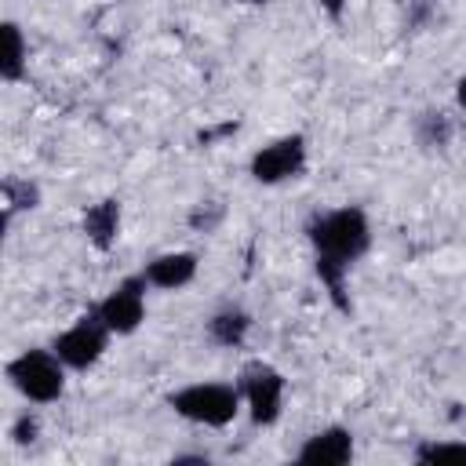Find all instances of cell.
Returning a JSON list of instances; mask_svg holds the SVG:
<instances>
[{
  "instance_id": "6da1fadb",
  "label": "cell",
  "mask_w": 466,
  "mask_h": 466,
  "mask_svg": "<svg viewBox=\"0 0 466 466\" xmlns=\"http://www.w3.org/2000/svg\"><path fill=\"white\" fill-rule=\"evenodd\" d=\"M306 240L313 248V262L353 269V262H360L368 255V248H371L368 211L357 208V204L313 211L309 222H306Z\"/></svg>"
},
{
  "instance_id": "7a4b0ae2",
  "label": "cell",
  "mask_w": 466,
  "mask_h": 466,
  "mask_svg": "<svg viewBox=\"0 0 466 466\" xmlns=\"http://www.w3.org/2000/svg\"><path fill=\"white\" fill-rule=\"evenodd\" d=\"M240 386L237 382H189L167 393V408L197 426L222 430L240 415Z\"/></svg>"
},
{
  "instance_id": "3957f363",
  "label": "cell",
  "mask_w": 466,
  "mask_h": 466,
  "mask_svg": "<svg viewBox=\"0 0 466 466\" xmlns=\"http://www.w3.org/2000/svg\"><path fill=\"white\" fill-rule=\"evenodd\" d=\"M66 364L55 350H44V346H29L22 350L18 357L7 360L4 375L7 382L29 400V404H55L62 393H66Z\"/></svg>"
},
{
  "instance_id": "277c9868",
  "label": "cell",
  "mask_w": 466,
  "mask_h": 466,
  "mask_svg": "<svg viewBox=\"0 0 466 466\" xmlns=\"http://www.w3.org/2000/svg\"><path fill=\"white\" fill-rule=\"evenodd\" d=\"M237 386H240V397H244L255 426H273L280 419L288 379L269 360H248L237 375Z\"/></svg>"
},
{
  "instance_id": "5b68a950",
  "label": "cell",
  "mask_w": 466,
  "mask_h": 466,
  "mask_svg": "<svg viewBox=\"0 0 466 466\" xmlns=\"http://www.w3.org/2000/svg\"><path fill=\"white\" fill-rule=\"evenodd\" d=\"M109 335L113 331L106 328L98 309H87L84 317H76V324H69L62 335H55L51 350L62 357V364L69 371H87V368H95L102 360V353L109 346Z\"/></svg>"
},
{
  "instance_id": "8992f818",
  "label": "cell",
  "mask_w": 466,
  "mask_h": 466,
  "mask_svg": "<svg viewBox=\"0 0 466 466\" xmlns=\"http://www.w3.org/2000/svg\"><path fill=\"white\" fill-rule=\"evenodd\" d=\"M302 167H306V135H299V131L258 146L248 164V171L258 186H280L288 178H299Z\"/></svg>"
},
{
  "instance_id": "52a82bcc",
  "label": "cell",
  "mask_w": 466,
  "mask_h": 466,
  "mask_svg": "<svg viewBox=\"0 0 466 466\" xmlns=\"http://www.w3.org/2000/svg\"><path fill=\"white\" fill-rule=\"evenodd\" d=\"M146 277L142 273H131V277H124L95 309H98V317L106 320V328L113 331V335H131V331H138L142 328V320H146Z\"/></svg>"
},
{
  "instance_id": "ba28073f",
  "label": "cell",
  "mask_w": 466,
  "mask_h": 466,
  "mask_svg": "<svg viewBox=\"0 0 466 466\" xmlns=\"http://www.w3.org/2000/svg\"><path fill=\"white\" fill-rule=\"evenodd\" d=\"M350 459H353V433L346 426H324L309 433L295 451V462L302 466H346Z\"/></svg>"
},
{
  "instance_id": "9c48e42d",
  "label": "cell",
  "mask_w": 466,
  "mask_h": 466,
  "mask_svg": "<svg viewBox=\"0 0 466 466\" xmlns=\"http://www.w3.org/2000/svg\"><path fill=\"white\" fill-rule=\"evenodd\" d=\"M200 269V258L197 251H164L157 258H149L142 266V277L149 288H160V291H178L186 288Z\"/></svg>"
},
{
  "instance_id": "30bf717a",
  "label": "cell",
  "mask_w": 466,
  "mask_h": 466,
  "mask_svg": "<svg viewBox=\"0 0 466 466\" xmlns=\"http://www.w3.org/2000/svg\"><path fill=\"white\" fill-rule=\"evenodd\" d=\"M84 237L95 251H109L120 237V200L116 197H106V200H95L87 204L84 211Z\"/></svg>"
},
{
  "instance_id": "8fae6325",
  "label": "cell",
  "mask_w": 466,
  "mask_h": 466,
  "mask_svg": "<svg viewBox=\"0 0 466 466\" xmlns=\"http://www.w3.org/2000/svg\"><path fill=\"white\" fill-rule=\"evenodd\" d=\"M248 331H251V313H244L240 306H226L208 317V339L222 350H240Z\"/></svg>"
},
{
  "instance_id": "7c38bea8",
  "label": "cell",
  "mask_w": 466,
  "mask_h": 466,
  "mask_svg": "<svg viewBox=\"0 0 466 466\" xmlns=\"http://www.w3.org/2000/svg\"><path fill=\"white\" fill-rule=\"evenodd\" d=\"M411 135L415 142L426 149V153H444L451 146V135H455V124L444 109H422L415 120H411Z\"/></svg>"
},
{
  "instance_id": "4fadbf2b",
  "label": "cell",
  "mask_w": 466,
  "mask_h": 466,
  "mask_svg": "<svg viewBox=\"0 0 466 466\" xmlns=\"http://www.w3.org/2000/svg\"><path fill=\"white\" fill-rule=\"evenodd\" d=\"M4 36V55H0V80L4 84H18L25 73V36L18 29V22H4L0 25Z\"/></svg>"
},
{
  "instance_id": "5bb4252c",
  "label": "cell",
  "mask_w": 466,
  "mask_h": 466,
  "mask_svg": "<svg viewBox=\"0 0 466 466\" xmlns=\"http://www.w3.org/2000/svg\"><path fill=\"white\" fill-rule=\"evenodd\" d=\"M411 459L422 466H441V462H466V441H419L411 448Z\"/></svg>"
},
{
  "instance_id": "9a60e30c",
  "label": "cell",
  "mask_w": 466,
  "mask_h": 466,
  "mask_svg": "<svg viewBox=\"0 0 466 466\" xmlns=\"http://www.w3.org/2000/svg\"><path fill=\"white\" fill-rule=\"evenodd\" d=\"M0 193H4V208L7 211H33V208H40V186L29 182V178H4Z\"/></svg>"
},
{
  "instance_id": "2e32d148",
  "label": "cell",
  "mask_w": 466,
  "mask_h": 466,
  "mask_svg": "<svg viewBox=\"0 0 466 466\" xmlns=\"http://www.w3.org/2000/svg\"><path fill=\"white\" fill-rule=\"evenodd\" d=\"M222 218H226V208H222L218 200H200V204L189 211V229H197V233H215Z\"/></svg>"
},
{
  "instance_id": "e0dca14e",
  "label": "cell",
  "mask_w": 466,
  "mask_h": 466,
  "mask_svg": "<svg viewBox=\"0 0 466 466\" xmlns=\"http://www.w3.org/2000/svg\"><path fill=\"white\" fill-rule=\"evenodd\" d=\"M437 4L441 0H408V7H404V29H422V25H430L433 22V15H437Z\"/></svg>"
},
{
  "instance_id": "ac0fdd59",
  "label": "cell",
  "mask_w": 466,
  "mask_h": 466,
  "mask_svg": "<svg viewBox=\"0 0 466 466\" xmlns=\"http://www.w3.org/2000/svg\"><path fill=\"white\" fill-rule=\"evenodd\" d=\"M36 437H40V419L25 408V411L11 422V441H15V444H33Z\"/></svg>"
},
{
  "instance_id": "d6986e66",
  "label": "cell",
  "mask_w": 466,
  "mask_h": 466,
  "mask_svg": "<svg viewBox=\"0 0 466 466\" xmlns=\"http://www.w3.org/2000/svg\"><path fill=\"white\" fill-rule=\"evenodd\" d=\"M237 127H240L237 120H226V124H218V127H211V131H200L197 138H200L204 146H211V142H218V138H226V135H233Z\"/></svg>"
},
{
  "instance_id": "ffe728a7",
  "label": "cell",
  "mask_w": 466,
  "mask_h": 466,
  "mask_svg": "<svg viewBox=\"0 0 466 466\" xmlns=\"http://www.w3.org/2000/svg\"><path fill=\"white\" fill-rule=\"evenodd\" d=\"M317 4H320V11H324L331 22H339V18L346 15V4H350V0H317Z\"/></svg>"
},
{
  "instance_id": "44dd1931",
  "label": "cell",
  "mask_w": 466,
  "mask_h": 466,
  "mask_svg": "<svg viewBox=\"0 0 466 466\" xmlns=\"http://www.w3.org/2000/svg\"><path fill=\"white\" fill-rule=\"evenodd\" d=\"M455 102L466 109V76H459V84H455Z\"/></svg>"
},
{
  "instance_id": "7402d4cb",
  "label": "cell",
  "mask_w": 466,
  "mask_h": 466,
  "mask_svg": "<svg viewBox=\"0 0 466 466\" xmlns=\"http://www.w3.org/2000/svg\"><path fill=\"white\" fill-rule=\"evenodd\" d=\"M171 462H208V455H175Z\"/></svg>"
},
{
  "instance_id": "603a6c76",
  "label": "cell",
  "mask_w": 466,
  "mask_h": 466,
  "mask_svg": "<svg viewBox=\"0 0 466 466\" xmlns=\"http://www.w3.org/2000/svg\"><path fill=\"white\" fill-rule=\"evenodd\" d=\"M251 4H273V0H251Z\"/></svg>"
}]
</instances>
